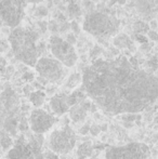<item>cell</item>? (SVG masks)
<instances>
[{
    "instance_id": "34",
    "label": "cell",
    "mask_w": 158,
    "mask_h": 159,
    "mask_svg": "<svg viewBox=\"0 0 158 159\" xmlns=\"http://www.w3.org/2000/svg\"><path fill=\"white\" fill-rule=\"evenodd\" d=\"M88 131H90V128H89L88 126H86V127H84V128H82V129L80 130V132H81L82 134H86V133H87V132H88Z\"/></svg>"
},
{
    "instance_id": "24",
    "label": "cell",
    "mask_w": 158,
    "mask_h": 159,
    "mask_svg": "<svg viewBox=\"0 0 158 159\" xmlns=\"http://www.w3.org/2000/svg\"><path fill=\"white\" fill-rule=\"evenodd\" d=\"M70 30H72L74 34H79L80 30H79V24L77 23L76 21H73L72 23L70 24Z\"/></svg>"
},
{
    "instance_id": "5",
    "label": "cell",
    "mask_w": 158,
    "mask_h": 159,
    "mask_svg": "<svg viewBox=\"0 0 158 159\" xmlns=\"http://www.w3.org/2000/svg\"><path fill=\"white\" fill-rule=\"evenodd\" d=\"M42 141H38L37 134L29 140L21 135L7 154V159H46L41 152Z\"/></svg>"
},
{
    "instance_id": "14",
    "label": "cell",
    "mask_w": 158,
    "mask_h": 159,
    "mask_svg": "<svg viewBox=\"0 0 158 159\" xmlns=\"http://www.w3.org/2000/svg\"><path fill=\"white\" fill-rule=\"evenodd\" d=\"M114 46L118 49H133V42L128 35L126 34H119L114 38Z\"/></svg>"
},
{
    "instance_id": "10",
    "label": "cell",
    "mask_w": 158,
    "mask_h": 159,
    "mask_svg": "<svg viewBox=\"0 0 158 159\" xmlns=\"http://www.w3.org/2000/svg\"><path fill=\"white\" fill-rule=\"evenodd\" d=\"M50 49L54 59L61 62L67 68L73 67L78 61V54L74 46L59 36H52L50 38Z\"/></svg>"
},
{
    "instance_id": "16",
    "label": "cell",
    "mask_w": 158,
    "mask_h": 159,
    "mask_svg": "<svg viewBox=\"0 0 158 159\" xmlns=\"http://www.w3.org/2000/svg\"><path fill=\"white\" fill-rule=\"evenodd\" d=\"M29 101L36 108H39L40 106L43 105L44 101H46V93L40 90L34 91L29 94Z\"/></svg>"
},
{
    "instance_id": "9",
    "label": "cell",
    "mask_w": 158,
    "mask_h": 159,
    "mask_svg": "<svg viewBox=\"0 0 158 159\" xmlns=\"http://www.w3.org/2000/svg\"><path fill=\"white\" fill-rule=\"evenodd\" d=\"M76 144V136L70 126L55 130L49 136V148L55 154L64 155L73 151Z\"/></svg>"
},
{
    "instance_id": "31",
    "label": "cell",
    "mask_w": 158,
    "mask_h": 159,
    "mask_svg": "<svg viewBox=\"0 0 158 159\" xmlns=\"http://www.w3.org/2000/svg\"><path fill=\"white\" fill-rule=\"evenodd\" d=\"M90 132L93 134V135H97V134H99V132H100L99 127H97V126H92V127L90 128Z\"/></svg>"
},
{
    "instance_id": "7",
    "label": "cell",
    "mask_w": 158,
    "mask_h": 159,
    "mask_svg": "<svg viewBox=\"0 0 158 159\" xmlns=\"http://www.w3.org/2000/svg\"><path fill=\"white\" fill-rule=\"evenodd\" d=\"M35 68L39 77L49 82L60 84L67 76V67H65L57 60L51 57H40Z\"/></svg>"
},
{
    "instance_id": "32",
    "label": "cell",
    "mask_w": 158,
    "mask_h": 159,
    "mask_svg": "<svg viewBox=\"0 0 158 159\" xmlns=\"http://www.w3.org/2000/svg\"><path fill=\"white\" fill-rule=\"evenodd\" d=\"M70 30V24H67V23H63V24H62V26H61V28H60V30H61V32H66V30Z\"/></svg>"
},
{
    "instance_id": "4",
    "label": "cell",
    "mask_w": 158,
    "mask_h": 159,
    "mask_svg": "<svg viewBox=\"0 0 158 159\" xmlns=\"http://www.w3.org/2000/svg\"><path fill=\"white\" fill-rule=\"evenodd\" d=\"M20 98L13 89L7 88L0 94V131L11 136L19 131Z\"/></svg>"
},
{
    "instance_id": "35",
    "label": "cell",
    "mask_w": 158,
    "mask_h": 159,
    "mask_svg": "<svg viewBox=\"0 0 158 159\" xmlns=\"http://www.w3.org/2000/svg\"><path fill=\"white\" fill-rule=\"evenodd\" d=\"M41 1H43V0H26V2H28V3H39Z\"/></svg>"
},
{
    "instance_id": "27",
    "label": "cell",
    "mask_w": 158,
    "mask_h": 159,
    "mask_svg": "<svg viewBox=\"0 0 158 159\" xmlns=\"http://www.w3.org/2000/svg\"><path fill=\"white\" fill-rule=\"evenodd\" d=\"M49 30H51L52 33H57L59 32V27H57V24L55 22H51L49 24Z\"/></svg>"
},
{
    "instance_id": "12",
    "label": "cell",
    "mask_w": 158,
    "mask_h": 159,
    "mask_svg": "<svg viewBox=\"0 0 158 159\" xmlns=\"http://www.w3.org/2000/svg\"><path fill=\"white\" fill-rule=\"evenodd\" d=\"M92 106H93V104L91 101L84 100V101H82L81 103H79V104L70 107V111H68L70 119L74 122L84 121L87 115H88V111H90V108Z\"/></svg>"
},
{
    "instance_id": "13",
    "label": "cell",
    "mask_w": 158,
    "mask_h": 159,
    "mask_svg": "<svg viewBox=\"0 0 158 159\" xmlns=\"http://www.w3.org/2000/svg\"><path fill=\"white\" fill-rule=\"evenodd\" d=\"M67 96L64 93L54 95L50 100V107L52 111L56 115H64L70 111V106L67 104Z\"/></svg>"
},
{
    "instance_id": "8",
    "label": "cell",
    "mask_w": 158,
    "mask_h": 159,
    "mask_svg": "<svg viewBox=\"0 0 158 159\" xmlns=\"http://www.w3.org/2000/svg\"><path fill=\"white\" fill-rule=\"evenodd\" d=\"M26 0H0V19L8 27H19L25 14Z\"/></svg>"
},
{
    "instance_id": "29",
    "label": "cell",
    "mask_w": 158,
    "mask_h": 159,
    "mask_svg": "<svg viewBox=\"0 0 158 159\" xmlns=\"http://www.w3.org/2000/svg\"><path fill=\"white\" fill-rule=\"evenodd\" d=\"M24 79L27 80V81H32V80H34V74L27 71V73L24 74Z\"/></svg>"
},
{
    "instance_id": "22",
    "label": "cell",
    "mask_w": 158,
    "mask_h": 159,
    "mask_svg": "<svg viewBox=\"0 0 158 159\" xmlns=\"http://www.w3.org/2000/svg\"><path fill=\"white\" fill-rule=\"evenodd\" d=\"M68 11H70V13L73 15V16H76V15H78L80 13L79 7L77 6V4H75V3H70V7H68Z\"/></svg>"
},
{
    "instance_id": "3",
    "label": "cell",
    "mask_w": 158,
    "mask_h": 159,
    "mask_svg": "<svg viewBox=\"0 0 158 159\" xmlns=\"http://www.w3.org/2000/svg\"><path fill=\"white\" fill-rule=\"evenodd\" d=\"M82 28L100 42L107 41L119 30V21L115 16L99 11H93L86 15Z\"/></svg>"
},
{
    "instance_id": "17",
    "label": "cell",
    "mask_w": 158,
    "mask_h": 159,
    "mask_svg": "<svg viewBox=\"0 0 158 159\" xmlns=\"http://www.w3.org/2000/svg\"><path fill=\"white\" fill-rule=\"evenodd\" d=\"M13 141L11 135L4 131H0V146L3 148V151H10L13 146Z\"/></svg>"
},
{
    "instance_id": "19",
    "label": "cell",
    "mask_w": 158,
    "mask_h": 159,
    "mask_svg": "<svg viewBox=\"0 0 158 159\" xmlns=\"http://www.w3.org/2000/svg\"><path fill=\"white\" fill-rule=\"evenodd\" d=\"M133 30L138 35H144V34H147L150 32V25L144 22H137L133 26Z\"/></svg>"
},
{
    "instance_id": "23",
    "label": "cell",
    "mask_w": 158,
    "mask_h": 159,
    "mask_svg": "<svg viewBox=\"0 0 158 159\" xmlns=\"http://www.w3.org/2000/svg\"><path fill=\"white\" fill-rule=\"evenodd\" d=\"M28 126H29V124H27V120H26L25 118H23L19 124V130L22 132H24L28 129Z\"/></svg>"
},
{
    "instance_id": "30",
    "label": "cell",
    "mask_w": 158,
    "mask_h": 159,
    "mask_svg": "<svg viewBox=\"0 0 158 159\" xmlns=\"http://www.w3.org/2000/svg\"><path fill=\"white\" fill-rule=\"evenodd\" d=\"M101 52H102V49L100 48L99 46H95V47H94V49H93V50L91 51V57H93V54H97V55H99Z\"/></svg>"
},
{
    "instance_id": "21",
    "label": "cell",
    "mask_w": 158,
    "mask_h": 159,
    "mask_svg": "<svg viewBox=\"0 0 158 159\" xmlns=\"http://www.w3.org/2000/svg\"><path fill=\"white\" fill-rule=\"evenodd\" d=\"M35 14L39 17H43L48 14V9L44 6H39V7H37L36 11H35Z\"/></svg>"
},
{
    "instance_id": "6",
    "label": "cell",
    "mask_w": 158,
    "mask_h": 159,
    "mask_svg": "<svg viewBox=\"0 0 158 159\" xmlns=\"http://www.w3.org/2000/svg\"><path fill=\"white\" fill-rule=\"evenodd\" d=\"M148 146L139 142L128 143L122 146L108 147L105 153V159H148Z\"/></svg>"
},
{
    "instance_id": "1",
    "label": "cell",
    "mask_w": 158,
    "mask_h": 159,
    "mask_svg": "<svg viewBox=\"0 0 158 159\" xmlns=\"http://www.w3.org/2000/svg\"><path fill=\"white\" fill-rule=\"evenodd\" d=\"M82 88L111 115L139 113L158 100V77L132 65L126 57L95 60L82 73Z\"/></svg>"
},
{
    "instance_id": "26",
    "label": "cell",
    "mask_w": 158,
    "mask_h": 159,
    "mask_svg": "<svg viewBox=\"0 0 158 159\" xmlns=\"http://www.w3.org/2000/svg\"><path fill=\"white\" fill-rule=\"evenodd\" d=\"M147 36L152 41H158V33L156 30H150L147 33Z\"/></svg>"
},
{
    "instance_id": "20",
    "label": "cell",
    "mask_w": 158,
    "mask_h": 159,
    "mask_svg": "<svg viewBox=\"0 0 158 159\" xmlns=\"http://www.w3.org/2000/svg\"><path fill=\"white\" fill-rule=\"evenodd\" d=\"M147 66H148V69L151 70V73L153 74V71L156 70L158 68V57H153L151 60H148Z\"/></svg>"
},
{
    "instance_id": "2",
    "label": "cell",
    "mask_w": 158,
    "mask_h": 159,
    "mask_svg": "<svg viewBox=\"0 0 158 159\" xmlns=\"http://www.w3.org/2000/svg\"><path fill=\"white\" fill-rule=\"evenodd\" d=\"M38 40L39 34L37 32L19 26L12 30L8 41L15 59L25 65L35 67L42 51Z\"/></svg>"
},
{
    "instance_id": "18",
    "label": "cell",
    "mask_w": 158,
    "mask_h": 159,
    "mask_svg": "<svg viewBox=\"0 0 158 159\" xmlns=\"http://www.w3.org/2000/svg\"><path fill=\"white\" fill-rule=\"evenodd\" d=\"M80 82L82 84V75L78 73H74L67 78L65 82V87L67 89H75Z\"/></svg>"
},
{
    "instance_id": "33",
    "label": "cell",
    "mask_w": 158,
    "mask_h": 159,
    "mask_svg": "<svg viewBox=\"0 0 158 159\" xmlns=\"http://www.w3.org/2000/svg\"><path fill=\"white\" fill-rule=\"evenodd\" d=\"M148 25H150V28H152V30H155L158 27V22L157 21H152L151 22V24H148Z\"/></svg>"
},
{
    "instance_id": "15",
    "label": "cell",
    "mask_w": 158,
    "mask_h": 159,
    "mask_svg": "<svg viewBox=\"0 0 158 159\" xmlns=\"http://www.w3.org/2000/svg\"><path fill=\"white\" fill-rule=\"evenodd\" d=\"M87 96L88 95L84 92V88L80 89V90L73 91V92L67 96V104H68V106H70V108L75 106V105L79 104V103H81L82 101L87 100Z\"/></svg>"
},
{
    "instance_id": "28",
    "label": "cell",
    "mask_w": 158,
    "mask_h": 159,
    "mask_svg": "<svg viewBox=\"0 0 158 159\" xmlns=\"http://www.w3.org/2000/svg\"><path fill=\"white\" fill-rule=\"evenodd\" d=\"M135 115H131V114H124V116L122 117V119L126 120V121H131V120H134L135 119Z\"/></svg>"
},
{
    "instance_id": "36",
    "label": "cell",
    "mask_w": 158,
    "mask_h": 159,
    "mask_svg": "<svg viewBox=\"0 0 158 159\" xmlns=\"http://www.w3.org/2000/svg\"><path fill=\"white\" fill-rule=\"evenodd\" d=\"M119 1H120V0H111L110 3H108V6H112V4L116 3V2H119Z\"/></svg>"
},
{
    "instance_id": "11",
    "label": "cell",
    "mask_w": 158,
    "mask_h": 159,
    "mask_svg": "<svg viewBox=\"0 0 158 159\" xmlns=\"http://www.w3.org/2000/svg\"><path fill=\"white\" fill-rule=\"evenodd\" d=\"M54 122L55 118L41 108H35L30 113L29 120H28L30 130L35 134H40V135L51 130Z\"/></svg>"
},
{
    "instance_id": "25",
    "label": "cell",
    "mask_w": 158,
    "mask_h": 159,
    "mask_svg": "<svg viewBox=\"0 0 158 159\" xmlns=\"http://www.w3.org/2000/svg\"><path fill=\"white\" fill-rule=\"evenodd\" d=\"M66 41L68 42V43H70L72 46H74L75 43H76V37H75V35L73 33H70V34H68L67 36H66Z\"/></svg>"
}]
</instances>
